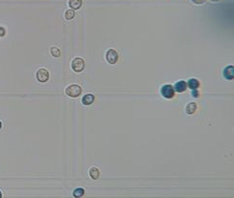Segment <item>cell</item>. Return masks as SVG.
<instances>
[{
	"instance_id": "cell-15",
	"label": "cell",
	"mask_w": 234,
	"mask_h": 198,
	"mask_svg": "<svg viewBox=\"0 0 234 198\" xmlns=\"http://www.w3.org/2000/svg\"><path fill=\"white\" fill-rule=\"evenodd\" d=\"M51 54L53 55L54 57H60L61 56V51L59 49L57 48H52L51 49Z\"/></svg>"
},
{
	"instance_id": "cell-9",
	"label": "cell",
	"mask_w": 234,
	"mask_h": 198,
	"mask_svg": "<svg viewBox=\"0 0 234 198\" xmlns=\"http://www.w3.org/2000/svg\"><path fill=\"white\" fill-rule=\"evenodd\" d=\"M187 86H188L189 88L192 89V90L197 89L198 87H200V81H198L197 79H196V78H191V79L188 80V82H187Z\"/></svg>"
},
{
	"instance_id": "cell-18",
	"label": "cell",
	"mask_w": 234,
	"mask_h": 198,
	"mask_svg": "<svg viewBox=\"0 0 234 198\" xmlns=\"http://www.w3.org/2000/svg\"><path fill=\"white\" fill-rule=\"evenodd\" d=\"M6 34V30L4 27H0V37H3Z\"/></svg>"
},
{
	"instance_id": "cell-4",
	"label": "cell",
	"mask_w": 234,
	"mask_h": 198,
	"mask_svg": "<svg viewBox=\"0 0 234 198\" xmlns=\"http://www.w3.org/2000/svg\"><path fill=\"white\" fill-rule=\"evenodd\" d=\"M106 59L110 64H116L119 59V54L115 49H109L106 52Z\"/></svg>"
},
{
	"instance_id": "cell-5",
	"label": "cell",
	"mask_w": 234,
	"mask_h": 198,
	"mask_svg": "<svg viewBox=\"0 0 234 198\" xmlns=\"http://www.w3.org/2000/svg\"><path fill=\"white\" fill-rule=\"evenodd\" d=\"M37 79L40 82H46L49 79V73L45 69H40L37 72Z\"/></svg>"
},
{
	"instance_id": "cell-8",
	"label": "cell",
	"mask_w": 234,
	"mask_h": 198,
	"mask_svg": "<svg viewBox=\"0 0 234 198\" xmlns=\"http://www.w3.org/2000/svg\"><path fill=\"white\" fill-rule=\"evenodd\" d=\"M83 0H69L68 5L72 10H78L82 7Z\"/></svg>"
},
{
	"instance_id": "cell-14",
	"label": "cell",
	"mask_w": 234,
	"mask_h": 198,
	"mask_svg": "<svg viewBox=\"0 0 234 198\" xmlns=\"http://www.w3.org/2000/svg\"><path fill=\"white\" fill-rule=\"evenodd\" d=\"M84 193H85V190L83 189H75L73 191V196L74 197H81V196L84 195Z\"/></svg>"
},
{
	"instance_id": "cell-3",
	"label": "cell",
	"mask_w": 234,
	"mask_h": 198,
	"mask_svg": "<svg viewBox=\"0 0 234 198\" xmlns=\"http://www.w3.org/2000/svg\"><path fill=\"white\" fill-rule=\"evenodd\" d=\"M161 95L165 99H172L174 97L175 91L171 84H166L161 88Z\"/></svg>"
},
{
	"instance_id": "cell-16",
	"label": "cell",
	"mask_w": 234,
	"mask_h": 198,
	"mask_svg": "<svg viewBox=\"0 0 234 198\" xmlns=\"http://www.w3.org/2000/svg\"><path fill=\"white\" fill-rule=\"evenodd\" d=\"M191 94H192V96L194 97V98H198V97H200V93H198V91L197 89L193 90Z\"/></svg>"
},
{
	"instance_id": "cell-10",
	"label": "cell",
	"mask_w": 234,
	"mask_h": 198,
	"mask_svg": "<svg viewBox=\"0 0 234 198\" xmlns=\"http://www.w3.org/2000/svg\"><path fill=\"white\" fill-rule=\"evenodd\" d=\"M93 101H95V96L92 94H87L82 99V103H83V104H85V106H90V104L93 103Z\"/></svg>"
},
{
	"instance_id": "cell-11",
	"label": "cell",
	"mask_w": 234,
	"mask_h": 198,
	"mask_svg": "<svg viewBox=\"0 0 234 198\" xmlns=\"http://www.w3.org/2000/svg\"><path fill=\"white\" fill-rule=\"evenodd\" d=\"M197 108V104L195 103H190L187 104V106H186V113L189 114V115L194 114L196 112Z\"/></svg>"
},
{
	"instance_id": "cell-6",
	"label": "cell",
	"mask_w": 234,
	"mask_h": 198,
	"mask_svg": "<svg viewBox=\"0 0 234 198\" xmlns=\"http://www.w3.org/2000/svg\"><path fill=\"white\" fill-rule=\"evenodd\" d=\"M224 77L229 80L233 79V77H234V67L232 65L227 66L224 70Z\"/></svg>"
},
{
	"instance_id": "cell-21",
	"label": "cell",
	"mask_w": 234,
	"mask_h": 198,
	"mask_svg": "<svg viewBox=\"0 0 234 198\" xmlns=\"http://www.w3.org/2000/svg\"><path fill=\"white\" fill-rule=\"evenodd\" d=\"M1 127H2V124H1V122H0V129H1Z\"/></svg>"
},
{
	"instance_id": "cell-17",
	"label": "cell",
	"mask_w": 234,
	"mask_h": 198,
	"mask_svg": "<svg viewBox=\"0 0 234 198\" xmlns=\"http://www.w3.org/2000/svg\"><path fill=\"white\" fill-rule=\"evenodd\" d=\"M193 2H194L195 4H197V5H200V4H202V3H204L206 1V0H192Z\"/></svg>"
},
{
	"instance_id": "cell-1",
	"label": "cell",
	"mask_w": 234,
	"mask_h": 198,
	"mask_svg": "<svg viewBox=\"0 0 234 198\" xmlns=\"http://www.w3.org/2000/svg\"><path fill=\"white\" fill-rule=\"evenodd\" d=\"M82 93V89L79 85L76 84H72L69 85L68 87H67L66 89V94L68 97H72V98H77L81 95Z\"/></svg>"
},
{
	"instance_id": "cell-19",
	"label": "cell",
	"mask_w": 234,
	"mask_h": 198,
	"mask_svg": "<svg viewBox=\"0 0 234 198\" xmlns=\"http://www.w3.org/2000/svg\"><path fill=\"white\" fill-rule=\"evenodd\" d=\"M210 1H212V2H219L220 0H210Z\"/></svg>"
},
{
	"instance_id": "cell-12",
	"label": "cell",
	"mask_w": 234,
	"mask_h": 198,
	"mask_svg": "<svg viewBox=\"0 0 234 198\" xmlns=\"http://www.w3.org/2000/svg\"><path fill=\"white\" fill-rule=\"evenodd\" d=\"M90 176L93 180H96V179L99 178V170L97 169L96 167L91 168V169H90Z\"/></svg>"
},
{
	"instance_id": "cell-13",
	"label": "cell",
	"mask_w": 234,
	"mask_h": 198,
	"mask_svg": "<svg viewBox=\"0 0 234 198\" xmlns=\"http://www.w3.org/2000/svg\"><path fill=\"white\" fill-rule=\"evenodd\" d=\"M75 16V13L73 10H67L66 13H65V19L68 20H72L73 17Z\"/></svg>"
},
{
	"instance_id": "cell-20",
	"label": "cell",
	"mask_w": 234,
	"mask_h": 198,
	"mask_svg": "<svg viewBox=\"0 0 234 198\" xmlns=\"http://www.w3.org/2000/svg\"><path fill=\"white\" fill-rule=\"evenodd\" d=\"M2 197V193H1V191H0V198Z\"/></svg>"
},
{
	"instance_id": "cell-2",
	"label": "cell",
	"mask_w": 234,
	"mask_h": 198,
	"mask_svg": "<svg viewBox=\"0 0 234 198\" xmlns=\"http://www.w3.org/2000/svg\"><path fill=\"white\" fill-rule=\"evenodd\" d=\"M72 68L73 71L76 72V73L82 72L85 68L84 59H82V58H80V57L74 58V59L72 60Z\"/></svg>"
},
{
	"instance_id": "cell-7",
	"label": "cell",
	"mask_w": 234,
	"mask_h": 198,
	"mask_svg": "<svg viewBox=\"0 0 234 198\" xmlns=\"http://www.w3.org/2000/svg\"><path fill=\"white\" fill-rule=\"evenodd\" d=\"M173 89H174L175 92H177V93H182L187 89V82H185L184 80H180V81H178V82L175 83Z\"/></svg>"
}]
</instances>
